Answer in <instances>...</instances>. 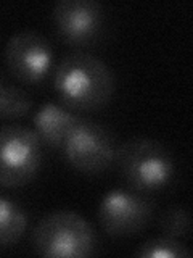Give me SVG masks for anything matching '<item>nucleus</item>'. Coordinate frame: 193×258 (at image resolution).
Instances as JSON below:
<instances>
[{"mask_svg":"<svg viewBox=\"0 0 193 258\" xmlns=\"http://www.w3.org/2000/svg\"><path fill=\"white\" fill-rule=\"evenodd\" d=\"M53 86L66 108L92 111L111 100L115 76L103 60L87 52H72L56 67Z\"/></svg>","mask_w":193,"mask_h":258,"instance_id":"f257e3e1","label":"nucleus"},{"mask_svg":"<svg viewBox=\"0 0 193 258\" xmlns=\"http://www.w3.org/2000/svg\"><path fill=\"white\" fill-rule=\"evenodd\" d=\"M31 242L40 256L84 258L93 253L96 237L84 216L74 212H53L39 221Z\"/></svg>","mask_w":193,"mask_h":258,"instance_id":"f03ea898","label":"nucleus"},{"mask_svg":"<svg viewBox=\"0 0 193 258\" xmlns=\"http://www.w3.org/2000/svg\"><path fill=\"white\" fill-rule=\"evenodd\" d=\"M116 163L126 182L139 192L163 189L174 176V160L163 144L145 137L126 141L116 149Z\"/></svg>","mask_w":193,"mask_h":258,"instance_id":"7ed1b4c3","label":"nucleus"},{"mask_svg":"<svg viewBox=\"0 0 193 258\" xmlns=\"http://www.w3.org/2000/svg\"><path fill=\"white\" fill-rule=\"evenodd\" d=\"M42 147L34 129L0 127V187H20L32 181L42 165Z\"/></svg>","mask_w":193,"mask_h":258,"instance_id":"20e7f679","label":"nucleus"},{"mask_svg":"<svg viewBox=\"0 0 193 258\" xmlns=\"http://www.w3.org/2000/svg\"><path fill=\"white\" fill-rule=\"evenodd\" d=\"M68 163L80 173L96 174L108 169L116 157V142L103 124L80 118L63 145Z\"/></svg>","mask_w":193,"mask_h":258,"instance_id":"39448f33","label":"nucleus"},{"mask_svg":"<svg viewBox=\"0 0 193 258\" xmlns=\"http://www.w3.org/2000/svg\"><path fill=\"white\" fill-rule=\"evenodd\" d=\"M153 204L135 189H113L103 196L99 207L102 229L111 237H131L150 223Z\"/></svg>","mask_w":193,"mask_h":258,"instance_id":"423d86ee","label":"nucleus"},{"mask_svg":"<svg viewBox=\"0 0 193 258\" xmlns=\"http://www.w3.org/2000/svg\"><path fill=\"white\" fill-rule=\"evenodd\" d=\"M5 61L8 71L21 83H42L52 70L53 47L36 31H20L8 40Z\"/></svg>","mask_w":193,"mask_h":258,"instance_id":"0eeeda50","label":"nucleus"},{"mask_svg":"<svg viewBox=\"0 0 193 258\" xmlns=\"http://www.w3.org/2000/svg\"><path fill=\"white\" fill-rule=\"evenodd\" d=\"M60 37L71 45H88L102 36L105 10L95 0H60L53 8Z\"/></svg>","mask_w":193,"mask_h":258,"instance_id":"6e6552de","label":"nucleus"},{"mask_svg":"<svg viewBox=\"0 0 193 258\" xmlns=\"http://www.w3.org/2000/svg\"><path fill=\"white\" fill-rule=\"evenodd\" d=\"M79 119L80 116L74 115L64 105L47 102L36 111L32 123H34V133L44 145L52 149H63L68 134Z\"/></svg>","mask_w":193,"mask_h":258,"instance_id":"1a4fd4ad","label":"nucleus"},{"mask_svg":"<svg viewBox=\"0 0 193 258\" xmlns=\"http://www.w3.org/2000/svg\"><path fill=\"white\" fill-rule=\"evenodd\" d=\"M28 228V215L15 200L0 197V247L16 244Z\"/></svg>","mask_w":193,"mask_h":258,"instance_id":"9d476101","label":"nucleus"},{"mask_svg":"<svg viewBox=\"0 0 193 258\" xmlns=\"http://www.w3.org/2000/svg\"><path fill=\"white\" fill-rule=\"evenodd\" d=\"M134 255L140 258H190L191 252L180 240L163 236L143 242Z\"/></svg>","mask_w":193,"mask_h":258,"instance_id":"9b49d317","label":"nucleus"},{"mask_svg":"<svg viewBox=\"0 0 193 258\" xmlns=\"http://www.w3.org/2000/svg\"><path fill=\"white\" fill-rule=\"evenodd\" d=\"M32 107V100L23 89L4 84L0 89V119H16L24 115Z\"/></svg>","mask_w":193,"mask_h":258,"instance_id":"f8f14e48","label":"nucleus"},{"mask_svg":"<svg viewBox=\"0 0 193 258\" xmlns=\"http://www.w3.org/2000/svg\"><path fill=\"white\" fill-rule=\"evenodd\" d=\"M159 231L163 236L180 240L190 236V216L183 207H172L159 218Z\"/></svg>","mask_w":193,"mask_h":258,"instance_id":"ddd939ff","label":"nucleus"},{"mask_svg":"<svg viewBox=\"0 0 193 258\" xmlns=\"http://www.w3.org/2000/svg\"><path fill=\"white\" fill-rule=\"evenodd\" d=\"M2 86H4V84H2V83H0V89H2Z\"/></svg>","mask_w":193,"mask_h":258,"instance_id":"4468645a","label":"nucleus"}]
</instances>
